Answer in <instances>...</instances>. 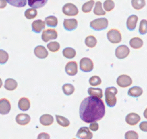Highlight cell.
Returning <instances> with one entry per match:
<instances>
[{
    "label": "cell",
    "mask_w": 147,
    "mask_h": 139,
    "mask_svg": "<svg viewBox=\"0 0 147 139\" xmlns=\"http://www.w3.org/2000/svg\"><path fill=\"white\" fill-rule=\"evenodd\" d=\"M130 54V49L126 45H120L116 49L115 55L119 59H123L126 58Z\"/></svg>",
    "instance_id": "8"
},
{
    "label": "cell",
    "mask_w": 147,
    "mask_h": 139,
    "mask_svg": "<svg viewBox=\"0 0 147 139\" xmlns=\"http://www.w3.org/2000/svg\"><path fill=\"white\" fill-rule=\"evenodd\" d=\"M101 83L102 80L98 76H93L89 79V84H90V86H96L100 85Z\"/></svg>",
    "instance_id": "38"
},
{
    "label": "cell",
    "mask_w": 147,
    "mask_h": 139,
    "mask_svg": "<svg viewBox=\"0 0 147 139\" xmlns=\"http://www.w3.org/2000/svg\"><path fill=\"white\" fill-rule=\"evenodd\" d=\"M10 5L15 7H24L27 4V0H6Z\"/></svg>",
    "instance_id": "33"
},
{
    "label": "cell",
    "mask_w": 147,
    "mask_h": 139,
    "mask_svg": "<svg viewBox=\"0 0 147 139\" xmlns=\"http://www.w3.org/2000/svg\"><path fill=\"white\" fill-rule=\"evenodd\" d=\"M95 4L94 0H90V1H87L85 4H83L82 6V11L84 13H89L91 11L92 9H93V6Z\"/></svg>",
    "instance_id": "34"
},
{
    "label": "cell",
    "mask_w": 147,
    "mask_h": 139,
    "mask_svg": "<svg viewBox=\"0 0 147 139\" xmlns=\"http://www.w3.org/2000/svg\"><path fill=\"white\" fill-rule=\"evenodd\" d=\"M138 19H139V17L135 14L129 17V18L127 19V21H126V27H127L128 29L130 30V31H134L136 27Z\"/></svg>",
    "instance_id": "18"
},
{
    "label": "cell",
    "mask_w": 147,
    "mask_h": 139,
    "mask_svg": "<svg viewBox=\"0 0 147 139\" xmlns=\"http://www.w3.org/2000/svg\"><path fill=\"white\" fill-rule=\"evenodd\" d=\"M3 85V83H2V81H1V79L0 78V88H1V86H2Z\"/></svg>",
    "instance_id": "46"
},
{
    "label": "cell",
    "mask_w": 147,
    "mask_h": 139,
    "mask_svg": "<svg viewBox=\"0 0 147 139\" xmlns=\"http://www.w3.org/2000/svg\"><path fill=\"white\" fill-rule=\"evenodd\" d=\"M131 5L136 10H140L146 5L145 0H131Z\"/></svg>",
    "instance_id": "32"
},
{
    "label": "cell",
    "mask_w": 147,
    "mask_h": 139,
    "mask_svg": "<svg viewBox=\"0 0 147 139\" xmlns=\"http://www.w3.org/2000/svg\"><path fill=\"white\" fill-rule=\"evenodd\" d=\"M63 13L66 16L69 17H75L77 16L79 13L78 7L73 3H67L63 7Z\"/></svg>",
    "instance_id": "5"
},
{
    "label": "cell",
    "mask_w": 147,
    "mask_h": 139,
    "mask_svg": "<svg viewBox=\"0 0 147 139\" xmlns=\"http://www.w3.org/2000/svg\"><path fill=\"white\" fill-rule=\"evenodd\" d=\"M9 59V54L6 51L0 49V64H4Z\"/></svg>",
    "instance_id": "40"
},
{
    "label": "cell",
    "mask_w": 147,
    "mask_h": 139,
    "mask_svg": "<svg viewBox=\"0 0 147 139\" xmlns=\"http://www.w3.org/2000/svg\"><path fill=\"white\" fill-rule=\"evenodd\" d=\"M115 7V3L113 0H105V1L103 2V8L104 9L105 11H111L112 10L114 9Z\"/></svg>",
    "instance_id": "36"
},
{
    "label": "cell",
    "mask_w": 147,
    "mask_h": 139,
    "mask_svg": "<svg viewBox=\"0 0 147 139\" xmlns=\"http://www.w3.org/2000/svg\"><path fill=\"white\" fill-rule=\"evenodd\" d=\"M34 55L39 59H45L48 56V51L45 47L42 45L37 46L34 49Z\"/></svg>",
    "instance_id": "16"
},
{
    "label": "cell",
    "mask_w": 147,
    "mask_h": 139,
    "mask_svg": "<svg viewBox=\"0 0 147 139\" xmlns=\"http://www.w3.org/2000/svg\"><path fill=\"white\" fill-rule=\"evenodd\" d=\"M132 78H131L129 76L126 75V74H122L120 75L117 78L116 80V83L119 85V86L121 87V88H126L129 87L132 84Z\"/></svg>",
    "instance_id": "9"
},
{
    "label": "cell",
    "mask_w": 147,
    "mask_h": 139,
    "mask_svg": "<svg viewBox=\"0 0 147 139\" xmlns=\"http://www.w3.org/2000/svg\"><path fill=\"white\" fill-rule=\"evenodd\" d=\"M19 109L22 111H27L30 108V101L26 97H22L18 101Z\"/></svg>",
    "instance_id": "19"
},
{
    "label": "cell",
    "mask_w": 147,
    "mask_h": 139,
    "mask_svg": "<svg viewBox=\"0 0 147 139\" xmlns=\"http://www.w3.org/2000/svg\"><path fill=\"white\" fill-rule=\"evenodd\" d=\"M65 72L67 75L71 76H76L78 73V64L76 61H69L67 63V64L65 65Z\"/></svg>",
    "instance_id": "11"
},
{
    "label": "cell",
    "mask_w": 147,
    "mask_h": 139,
    "mask_svg": "<svg viewBox=\"0 0 147 139\" xmlns=\"http://www.w3.org/2000/svg\"><path fill=\"white\" fill-rule=\"evenodd\" d=\"M45 28V23L43 20L37 19L32 23V31L36 34H39Z\"/></svg>",
    "instance_id": "14"
},
{
    "label": "cell",
    "mask_w": 147,
    "mask_h": 139,
    "mask_svg": "<svg viewBox=\"0 0 147 139\" xmlns=\"http://www.w3.org/2000/svg\"><path fill=\"white\" fill-rule=\"evenodd\" d=\"M45 23L50 27H56L58 24V19L55 16H49L45 19Z\"/></svg>",
    "instance_id": "27"
},
{
    "label": "cell",
    "mask_w": 147,
    "mask_h": 139,
    "mask_svg": "<svg viewBox=\"0 0 147 139\" xmlns=\"http://www.w3.org/2000/svg\"><path fill=\"white\" fill-rule=\"evenodd\" d=\"M109 20L106 18H98L90 21V27L95 31H102L107 29Z\"/></svg>",
    "instance_id": "3"
},
{
    "label": "cell",
    "mask_w": 147,
    "mask_h": 139,
    "mask_svg": "<svg viewBox=\"0 0 147 139\" xmlns=\"http://www.w3.org/2000/svg\"><path fill=\"white\" fill-rule=\"evenodd\" d=\"M73 139H76V138H73Z\"/></svg>",
    "instance_id": "47"
},
{
    "label": "cell",
    "mask_w": 147,
    "mask_h": 139,
    "mask_svg": "<svg viewBox=\"0 0 147 139\" xmlns=\"http://www.w3.org/2000/svg\"><path fill=\"white\" fill-rule=\"evenodd\" d=\"M140 120V116L136 113H130L126 117V122L130 126H136Z\"/></svg>",
    "instance_id": "15"
},
{
    "label": "cell",
    "mask_w": 147,
    "mask_h": 139,
    "mask_svg": "<svg viewBox=\"0 0 147 139\" xmlns=\"http://www.w3.org/2000/svg\"><path fill=\"white\" fill-rule=\"evenodd\" d=\"M47 48L51 52H57L60 49V45L57 41H51L49 44H47Z\"/></svg>",
    "instance_id": "37"
},
{
    "label": "cell",
    "mask_w": 147,
    "mask_h": 139,
    "mask_svg": "<svg viewBox=\"0 0 147 139\" xmlns=\"http://www.w3.org/2000/svg\"><path fill=\"white\" fill-rule=\"evenodd\" d=\"M139 128L142 131H143L144 132H146L147 131V122L146 121H144L142 122L139 125Z\"/></svg>",
    "instance_id": "44"
},
{
    "label": "cell",
    "mask_w": 147,
    "mask_h": 139,
    "mask_svg": "<svg viewBox=\"0 0 147 139\" xmlns=\"http://www.w3.org/2000/svg\"><path fill=\"white\" fill-rule=\"evenodd\" d=\"M7 5L6 0H0V9H4Z\"/></svg>",
    "instance_id": "45"
},
{
    "label": "cell",
    "mask_w": 147,
    "mask_h": 139,
    "mask_svg": "<svg viewBox=\"0 0 147 139\" xmlns=\"http://www.w3.org/2000/svg\"><path fill=\"white\" fill-rule=\"evenodd\" d=\"M142 94H143V89L139 86H134L128 91V95L134 98L141 96Z\"/></svg>",
    "instance_id": "25"
},
{
    "label": "cell",
    "mask_w": 147,
    "mask_h": 139,
    "mask_svg": "<svg viewBox=\"0 0 147 139\" xmlns=\"http://www.w3.org/2000/svg\"><path fill=\"white\" fill-rule=\"evenodd\" d=\"M85 44L88 48H94L97 44V39L93 35L88 36L85 39Z\"/></svg>",
    "instance_id": "29"
},
{
    "label": "cell",
    "mask_w": 147,
    "mask_h": 139,
    "mask_svg": "<svg viewBox=\"0 0 147 139\" xmlns=\"http://www.w3.org/2000/svg\"><path fill=\"white\" fill-rule=\"evenodd\" d=\"M37 139H50V136L47 133H41L38 135Z\"/></svg>",
    "instance_id": "43"
},
{
    "label": "cell",
    "mask_w": 147,
    "mask_h": 139,
    "mask_svg": "<svg viewBox=\"0 0 147 139\" xmlns=\"http://www.w3.org/2000/svg\"><path fill=\"white\" fill-rule=\"evenodd\" d=\"M37 15V11L36 9L30 8L24 11V17L27 19H34Z\"/></svg>",
    "instance_id": "35"
},
{
    "label": "cell",
    "mask_w": 147,
    "mask_h": 139,
    "mask_svg": "<svg viewBox=\"0 0 147 139\" xmlns=\"http://www.w3.org/2000/svg\"><path fill=\"white\" fill-rule=\"evenodd\" d=\"M76 136L79 139H92L93 134L88 127H81L78 131Z\"/></svg>",
    "instance_id": "10"
},
{
    "label": "cell",
    "mask_w": 147,
    "mask_h": 139,
    "mask_svg": "<svg viewBox=\"0 0 147 139\" xmlns=\"http://www.w3.org/2000/svg\"><path fill=\"white\" fill-rule=\"evenodd\" d=\"M63 27L67 31H71L77 29L78 21L76 19H65L63 21Z\"/></svg>",
    "instance_id": "13"
},
{
    "label": "cell",
    "mask_w": 147,
    "mask_h": 139,
    "mask_svg": "<svg viewBox=\"0 0 147 139\" xmlns=\"http://www.w3.org/2000/svg\"><path fill=\"white\" fill-rule=\"evenodd\" d=\"M40 124L45 126H49L54 122V118L50 114H44L40 118Z\"/></svg>",
    "instance_id": "20"
},
{
    "label": "cell",
    "mask_w": 147,
    "mask_h": 139,
    "mask_svg": "<svg viewBox=\"0 0 147 139\" xmlns=\"http://www.w3.org/2000/svg\"><path fill=\"white\" fill-rule=\"evenodd\" d=\"M107 39L112 44H119L121 41L122 36L120 31L116 29H111L107 32Z\"/></svg>",
    "instance_id": "4"
},
{
    "label": "cell",
    "mask_w": 147,
    "mask_h": 139,
    "mask_svg": "<svg viewBox=\"0 0 147 139\" xmlns=\"http://www.w3.org/2000/svg\"><path fill=\"white\" fill-rule=\"evenodd\" d=\"M125 139H139V134L134 131H129L125 134Z\"/></svg>",
    "instance_id": "41"
},
{
    "label": "cell",
    "mask_w": 147,
    "mask_h": 139,
    "mask_svg": "<svg viewBox=\"0 0 147 139\" xmlns=\"http://www.w3.org/2000/svg\"><path fill=\"white\" fill-rule=\"evenodd\" d=\"M57 38V32L54 29H47L42 34V40L44 42H48L50 40H55Z\"/></svg>",
    "instance_id": "7"
},
{
    "label": "cell",
    "mask_w": 147,
    "mask_h": 139,
    "mask_svg": "<svg viewBox=\"0 0 147 139\" xmlns=\"http://www.w3.org/2000/svg\"><path fill=\"white\" fill-rule=\"evenodd\" d=\"M94 64H93V61L90 59L84 57L81 59L80 61V69L82 71L86 73L90 72L93 70Z\"/></svg>",
    "instance_id": "6"
},
{
    "label": "cell",
    "mask_w": 147,
    "mask_h": 139,
    "mask_svg": "<svg viewBox=\"0 0 147 139\" xmlns=\"http://www.w3.org/2000/svg\"><path fill=\"white\" fill-rule=\"evenodd\" d=\"M55 118H56V121H57V123L59 124L60 126H61L65 127H68L70 126V122L67 118L64 116H62L60 115H56L55 116Z\"/></svg>",
    "instance_id": "30"
},
{
    "label": "cell",
    "mask_w": 147,
    "mask_h": 139,
    "mask_svg": "<svg viewBox=\"0 0 147 139\" xmlns=\"http://www.w3.org/2000/svg\"><path fill=\"white\" fill-rule=\"evenodd\" d=\"M63 55L67 59H73L76 56V51L71 47H66L63 49Z\"/></svg>",
    "instance_id": "28"
},
{
    "label": "cell",
    "mask_w": 147,
    "mask_h": 139,
    "mask_svg": "<svg viewBox=\"0 0 147 139\" xmlns=\"http://www.w3.org/2000/svg\"><path fill=\"white\" fill-rule=\"evenodd\" d=\"M88 94H89V96L95 97V98H102L103 97V91L100 88L90 87L88 89Z\"/></svg>",
    "instance_id": "22"
},
{
    "label": "cell",
    "mask_w": 147,
    "mask_h": 139,
    "mask_svg": "<svg viewBox=\"0 0 147 139\" xmlns=\"http://www.w3.org/2000/svg\"><path fill=\"white\" fill-rule=\"evenodd\" d=\"M95 5L94 10H93V13L97 16H104L106 14V11L103 10V4H102L101 1H98L96 2Z\"/></svg>",
    "instance_id": "26"
},
{
    "label": "cell",
    "mask_w": 147,
    "mask_h": 139,
    "mask_svg": "<svg viewBox=\"0 0 147 139\" xmlns=\"http://www.w3.org/2000/svg\"><path fill=\"white\" fill-rule=\"evenodd\" d=\"M129 44H130L131 47L135 49H139L143 47L144 41L139 37H134V38L131 39L129 41Z\"/></svg>",
    "instance_id": "21"
},
{
    "label": "cell",
    "mask_w": 147,
    "mask_h": 139,
    "mask_svg": "<svg viewBox=\"0 0 147 139\" xmlns=\"http://www.w3.org/2000/svg\"><path fill=\"white\" fill-rule=\"evenodd\" d=\"M99 128V125L97 122H93L91 123L90 124V126H89V129L90 131H97Z\"/></svg>",
    "instance_id": "42"
},
{
    "label": "cell",
    "mask_w": 147,
    "mask_h": 139,
    "mask_svg": "<svg viewBox=\"0 0 147 139\" xmlns=\"http://www.w3.org/2000/svg\"><path fill=\"white\" fill-rule=\"evenodd\" d=\"M17 82L13 78H7L4 82V88L7 91H14L17 88Z\"/></svg>",
    "instance_id": "23"
},
{
    "label": "cell",
    "mask_w": 147,
    "mask_h": 139,
    "mask_svg": "<svg viewBox=\"0 0 147 139\" xmlns=\"http://www.w3.org/2000/svg\"><path fill=\"white\" fill-rule=\"evenodd\" d=\"M118 94V90L116 87H108L105 90L106 103L109 107H114L117 103L116 95Z\"/></svg>",
    "instance_id": "2"
},
{
    "label": "cell",
    "mask_w": 147,
    "mask_h": 139,
    "mask_svg": "<svg viewBox=\"0 0 147 139\" xmlns=\"http://www.w3.org/2000/svg\"><path fill=\"white\" fill-rule=\"evenodd\" d=\"M16 122L20 126H26L30 122L31 118L27 114H20L16 116Z\"/></svg>",
    "instance_id": "17"
},
{
    "label": "cell",
    "mask_w": 147,
    "mask_h": 139,
    "mask_svg": "<svg viewBox=\"0 0 147 139\" xmlns=\"http://www.w3.org/2000/svg\"><path fill=\"white\" fill-rule=\"evenodd\" d=\"M48 0H28V5L31 8L39 9L44 7Z\"/></svg>",
    "instance_id": "24"
},
{
    "label": "cell",
    "mask_w": 147,
    "mask_h": 139,
    "mask_svg": "<svg viewBox=\"0 0 147 139\" xmlns=\"http://www.w3.org/2000/svg\"><path fill=\"white\" fill-rule=\"evenodd\" d=\"M139 34L142 35H144L147 33V21L146 19H142L139 24Z\"/></svg>",
    "instance_id": "39"
},
{
    "label": "cell",
    "mask_w": 147,
    "mask_h": 139,
    "mask_svg": "<svg viewBox=\"0 0 147 139\" xmlns=\"http://www.w3.org/2000/svg\"><path fill=\"white\" fill-rule=\"evenodd\" d=\"M106 113L105 104L102 98L89 96L82 101L79 108L80 119L86 124L100 121Z\"/></svg>",
    "instance_id": "1"
},
{
    "label": "cell",
    "mask_w": 147,
    "mask_h": 139,
    "mask_svg": "<svg viewBox=\"0 0 147 139\" xmlns=\"http://www.w3.org/2000/svg\"><path fill=\"white\" fill-rule=\"evenodd\" d=\"M11 111V104L7 98L0 99V114L7 115Z\"/></svg>",
    "instance_id": "12"
},
{
    "label": "cell",
    "mask_w": 147,
    "mask_h": 139,
    "mask_svg": "<svg viewBox=\"0 0 147 139\" xmlns=\"http://www.w3.org/2000/svg\"><path fill=\"white\" fill-rule=\"evenodd\" d=\"M62 89H63V93H64L66 96H70L74 93L75 87L73 84H65L63 86Z\"/></svg>",
    "instance_id": "31"
}]
</instances>
